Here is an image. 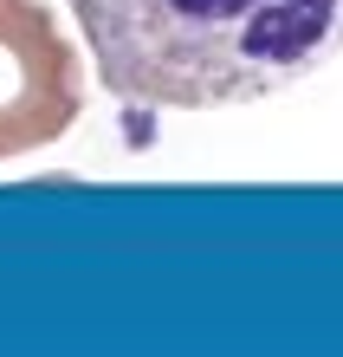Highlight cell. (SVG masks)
Returning <instances> with one entry per match:
<instances>
[{
    "label": "cell",
    "instance_id": "6da1fadb",
    "mask_svg": "<svg viewBox=\"0 0 343 357\" xmlns=\"http://www.w3.org/2000/svg\"><path fill=\"white\" fill-rule=\"evenodd\" d=\"M91 72L136 111L260 104L343 52V0H65Z\"/></svg>",
    "mask_w": 343,
    "mask_h": 357
},
{
    "label": "cell",
    "instance_id": "7a4b0ae2",
    "mask_svg": "<svg viewBox=\"0 0 343 357\" xmlns=\"http://www.w3.org/2000/svg\"><path fill=\"white\" fill-rule=\"evenodd\" d=\"M84 111V52L46 0H0V162L58 143Z\"/></svg>",
    "mask_w": 343,
    "mask_h": 357
}]
</instances>
